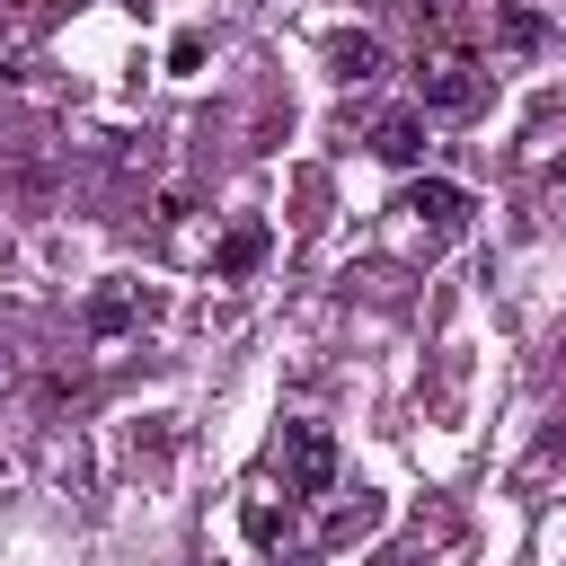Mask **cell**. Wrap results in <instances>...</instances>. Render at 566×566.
<instances>
[{"label":"cell","instance_id":"6da1fadb","mask_svg":"<svg viewBox=\"0 0 566 566\" xmlns=\"http://www.w3.org/2000/svg\"><path fill=\"white\" fill-rule=\"evenodd\" d=\"M416 88H424V106H442V115H469V106H478V80H469V62H460L451 44L416 53Z\"/></svg>","mask_w":566,"mask_h":566},{"label":"cell","instance_id":"7a4b0ae2","mask_svg":"<svg viewBox=\"0 0 566 566\" xmlns=\"http://www.w3.org/2000/svg\"><path fill=\"white\" fill-rule=\"evenodd\" d=\"M327 478H336V442L318 424H292V486L301 495H327Z\"/></svg>","mask_w":566,"mask_h":566},{"label":"cell","instance_id":"3957f363","mask_svg":"<svg viewBox=\"0 0 566 566\" xmlns=\"http://www.w3.org/2000/svg\"><path fill=\"white\" fill-rule=\"evenodd\" d=\"M407 212H424V221H433V230H451V221H460V212H469V195H460V186H451V177H424V186H407Z\"/></svg>","mask_w":566,"mask_h":566},{"label":"cell","instance_id":"277c9868","mask_svg":"<svg viewBox=\"0 0 566 566\" xmlns=\"http://www.w3.org/2000/svg\"><path fill=\"white\" fill-rule=\"evenodd\" d=\"M371 150H380L389 168H407V159L424 150V124H416V115H380V124H371Z\"/></svg>","mask_w":566,"mask_h":566},{"label":"cell","instance_id":"5b68a950","mask_svg":"<svg viewBox=\"0 0 566 566\" xmlns=\"http://www.w3.org/2000/svg\"><path fill=\"white\" fill-rule=\"evenodd\" d=\"M336 71L345 80H380V35H336Z\"/></svg>","mask_w":566,"mask_h":566},{"label":"cell","instance_id":"8992f818","mask_svg":"<svg viewBox=\"0 0 566 566\" xmlns=\"http://www.w3.org/2000/svg\"><path fill=\"white\" fill-rule=\"evenodd\" d=\"M256 256H265V230H239V239H230V248H221V274H248V265H256Z\"/></svg>","mask_w":566,"mask_h":566}]
</instances>
